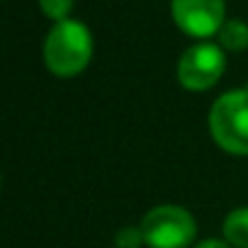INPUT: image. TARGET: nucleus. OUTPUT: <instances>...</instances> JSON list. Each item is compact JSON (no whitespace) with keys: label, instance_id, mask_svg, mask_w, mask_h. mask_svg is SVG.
<instances>
[{"label":"nucleus","instance_id":"8","mask_svg":"<svg viewBox=\"0 0 248 248\" xmlns=\"http://www.w3.org/2000/svg\"><path fill=\"white\" fill-rule=\"evenodd\" d=\"M39 8L49 20L63 22V20H68V15L73 10V0H39Z\"/></svg>","mask_w":248,"mask_h":248},{"label":"nucleus","instance_id":"3","mask_svg":"<svg viewBox=\"0 0 248 248\" xmlns=\"http://www.w3.org/2000/svg\"><path fill=\"white\" fill-rule=\"evenodd\" d=\"M139 226L149 248H190L197 233L195 217L180 204H158L149 209Z\"/></svg>","mask_w":248,"mask_h":248},{"label":"nucleus","instance_id":"10","mask_svg":"<svg viewBox=\"0 0 248 248\" xmlns=\"http://www.w3.org/2000/svg\"><path fill=\"white\" fill-rule=\"evenodd\" d=\"M195 248H233L229 241H219V238H207V241H200Z\"/></svg>","mask_w":248,"mask_h":248},{"label":"nucleus","instance_id":"1","mask_svg":"<svg viewBox=\"0 0 248 248\" xmlns=\"http://www.w3.org/2000/svg\"><path fill=\"white\" fill-rule=\"evenodd\" d=\"M93 59V34L78 20L56 22L44 42V63L56 78H76Z\"/></svg>","mask_w":248,"mask_h":248},{"label":"nucleus","instance_id":"5","mask_svg":"<svg viewBox=\"0 0 248 248\" xmlns=\"http://www.w3.org/2000/svg\"><path fill=\"white\" fill-rule=\"evenodd\" d=\"M170 15L180 32L192 39H209L219 34L226 22L224 0H170Z\"/></svg>","mask_w":248,"mask_h":248},{"label":"nucleus","instance_id":"9","mask_svg":"<svg viewBox=\"0 0 248 248\" xmlns=\"http://www.w3.org/2000/svg\"><path fill=\"white\" fill-rule=\"evenodd\" d=\"M114 243H117V248H141V246H146L141 226H124V229H119L117 236H114Z\"/></svg>","mask_w":248,"mask_h":248},{"label":"nucleus","instance_id":"2","mask_svg":"<svg viewBox=\"0 0 248 248\" xmlns=\"http://www.w3.org/2000/svg\"><path fill=\"white\" fill-rule=\"evenodd\" d=\"M209 134L214 144L231 156H248V88H236L209 107Z\"/></svg>","mask_w":248,"mask_h":248},{"label":"nucleus","instance_id":"6","mask_svg":"<svg viewBox=\"0 0 248 248\" xmlns=\"http://www.w3.org/2000/svg\"><path fill=\"white\" fill-rule=\"evenodd\" d=\"M224 241H229L233 248H248V207L231 209L221 224Z\"/></svg>","mask_w":248,"mask_h":248},{"label":"nucleus","instance_id":"7","mask_svg":"<svg viewBox=\"0 0 248 248\" xmlns=\"http://www.w3.org/2000/svg\"><path fill=\"white\" fill-rule=\"evenodd\" d=\"M219 46L224 51H246L248 49V25L243 20H226L219 30Z\"/></svg>","mask_w":248,"mask_h":248},{"label":"nucleus","instance_id":"4","mask_svg":"<svg viewBox=\"0 0 248 248\" xmlns=\"http://www.w3.org/2000/svg\"><path fill=\"white\" fill-rule=\"evenodd\" d=\"M226 68V54L214 42H197L187 46L178 61V80L190 93H204L214 88Z\"/></svg>","mask_w":248,"mask_h":248}]
</instances>
